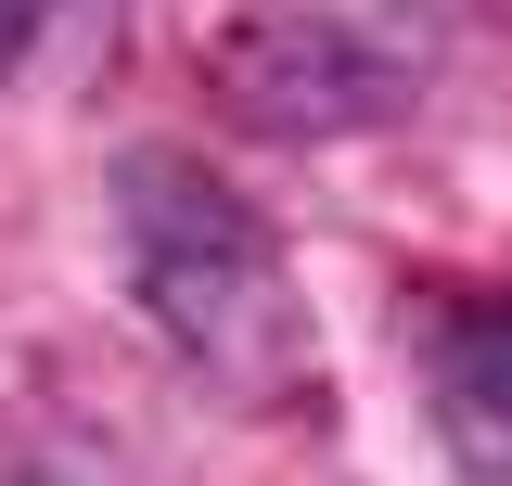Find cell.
I'll return each mask as SVG.
<instances>
[{
  "label": "cell",
  "instance_id": "1",
  "mask_svg": "<svg viewBox=\"0 0 512 486\" xmlns=\"http://www.w3.org/2000/svg\"><path fill=\"white\" fill-rule=\"evenodd\" d=\"M116 231H128V282L141 307L180 333L218 384H295L308 371V307H295V269L244 192L192 154H128L116 167Z\"/></svg>",
  "mask_w": 512,
  "mask_h": 486
},
{
  "label": "cell",
  "instance_id": "3",
  "mask_svg": "<svg viewBox=\"0 0 512 486\" xmlns=\"http://www.w3.org/2000/svg\"><path fill=\"white\" fill-rule=\"evenodd\" d=\"M52 26V0H0V64H26V39Z\"/></svg>",
  "mask_w": 512,
  "mask_h": 486
},
{
  "label": "cell",
  "instance_id": "2",
  "mask_svg": "<svg viewBox=\"0 0 512 486\" xmlns=\"http://www.w3.org/2000/svg\"><path fill=\"white\" fill-rule=\"evenodd\" d=\"M436 423L474 474H512V295H474L436 320Z\"/></svg>",
  "mask_w": 512,
  "mask_h": 486
}]
</instances>
